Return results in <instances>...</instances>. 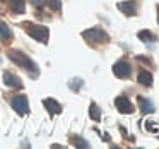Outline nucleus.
<instances>
[{"label":"nucleus","mask_w":159,"mask_h":149,"mask_svg":"<svg viewBox=\"0 0 159 149\" xmlns=\"http://www.w3.org/2000/svg\"><path fill=\"white\" fill-rule=\"evenodd\" d=\"M9 58H11L14 63H17L19 67L29 70L33 76H38V65H36V63L33 62V60L26 55V53H21V52H16V50H14V52L9 53Z\"/></svg>","instance_id":"nucleus-1"},{"label":"nucleus","mask_w":159,"mask_h":149,"mask_svg":"<svg viewBox=\"0 0 159 149\" xmlns=\"http://www.w3.org/2000/svg\"><path fill=\"white\" fill-rule=\"evenodd\" d=\"M28 33L31 38H34L39 43H46L48 41V29L45 26H34V24H28Z\"/></svg>","instance_id":"nucleus-2"},{"label":"nucleus","mask_w":159,"mask_h":149,"mask_svg":"<svg viewBox=\"0 0 159 149\" xmlns=\"http://www.w3.org/2000/svg\"><path fill=\"white\" fill-rule=\"evenodd\" d=\"M132 72V67L128 62H125V60H120V62H116L113 65V74L116 77H120V79H125V77H128Z\"/></svg>","instance_id":"nucleus-3"},{"label":"nucleus","mask_w":159,"mask_h":149,"mask_svg":"<svg viewBox=\"0 0 159 149\" xmlns=\"http://www.w3.org/2000/svg\"><path fill=\"white\" fill-rule=\"evenodd\" d=\"M82 36L89 41H94V43H99V41H104L106 40V35H104L103 29L99 28H93V29H87V31L82 33Z\"/></svg>","instance_id":"nucleus-4"},{"label":"nucleus","mask_w":159,"mask_h":149,"mask_svg":"<svg viewBox=\"0 0 159 149\" xmlns=\"http://www.w3.org/2000/svg\"><path fill=\"white\" fill-rule=\"evenodd\" d=\"M12 108H14L19 115H26L29 111L28 98H26V96H16L14 100H12Z\"/></svg>","instance_id":"nucleus-5"},{"label":"nucleus","mask_w":159,"mask_h":149,"mask_svg":"<svg viewBox=\"0 0 159 149\" xmlns=\"http://www.w3.org/2000/svg\"><path fill=\"white\" fill-rule=\"evenodd\" d=\"M115 105H116V108H118V111H120V113L128 115V113H132V111H134V105L128 101L127 96H118L116 100H115Z\"/></svg>","instance_id":"nucleus-6"},{"label":"nucleus","mask_w":159,"mask_h":149,"mask_svg":"<svg viewBox=\"0 0 159 149\" xmlns=\"http://www.w3.org/2000/svg\"><path fill=\"white\" fill-rule=\"evenodd\" d=\"M43 105H45L46 110H48L52 115H57V113H60V111H62V106H60V105L57 103L53 98H46V100H43Z\"/></svg>","instance_id":"nucleus-7"},{"label":"nucleus","mask_w":159,"mask_h":149,"mask_svg":"<svg viewBox=\"0 0 159 149\" xmlns=\"http://www.w3.org/2000/svg\"><path fill=\"white\" fill-rule=\"evenodd\" d=\"M4 82L7 84L9 87H21V79H19L17 76H14V74L11 72H4Z\"/></svg>","instance_id":"nucleus-8"},{"label":"nucleus","mask_w":159,"mask_h":149,"mask_svg":"<svg viewBox=\"0 0 159 149\" xmlns=\"http://www.w3.org/2000/svg\"><path fill=\"white\" fill-rule=\"evenodd\" d=\"M118 11H121L123 14H127V16H130V14H134L135 12V4L132 2V0H128V2H118Z\"/></svg>","instance_id":"nucleus-9"},{"label":"nucleus","mask_w":159,"mask_h":149,"mask_svg":"<svg viewBox=\"0 0 159 149\" xmlns=\"http://www.w3.org/2000/svg\"><path fill=\"white\" fill-rule=\"evenodd\" d=\"M7 2H9V5H11L12 12H16V14H22V12H24V9H26L24 0H7Z\"/></svg>","instance_id":"nucleus-10"},{"label":"nucleus","mask_w":159,"mask_h":149,"mask_svg":"<svg viewBox=\"0 0 159 149\" xmlns=\"http://www.w3.org/2000/svg\"><path fill=\"white\" fill-rule=\"evenodd\" d=\"M139 82H140L142 86H152V74L142 70V72L139 74Z\"/></svg>","instance_id":"nucleus-11"},{"label":"nucleus","mask_w":159,"mask_h":149,"mask_svg":"<svg viewBox=\"0 0 159 149\" xmlns=\"http://www.w3.org/2000/svg\"><path fill=\"white\" fill-rule=\"evenodd\" d=\"M139 103H140V110L144 113H152L154 111V105L149 100H145V98H139Z\"/></svg>","instance_id":"nucleus-12"},{"label":"nucleus","mask_w":159,"mask_h":149,"mask_svg":"<svg viewBox=\"0 0 159 149\" xmlns=\"http://www.w3.org/2000/svg\"><path fill=\"white\" fill-rule=\"evenodd\" d=\"M89 115H91V118H93L94 122H99V120H101V110L98 108L96 103H93V105L89 106Z\"/></svg>","instance_id":"nucleus-13"},{"label":"nucleus","mask_w":159,"mask_h":149,"mask_svg":"<svg viewBox=\"0 0 159 149\" xmlns=\"http://www.w3.org/2000/svg\"><path fill=\"white\" fill-rule=\"evenodd\" d=\"M0 36H2L4 40H11V36H12L11 28H9L5 22H2V21H0Z\"/></svg>","instance_id":"nucleus-14"},{"label":"nucleus","mask_w":159,"mask_h":149,"mask_svg":"<svg viewBox=\"0 0 159 149\" xmlns=\"http://www.w3.org/2000/svg\"><path fill=\"white\" fill-rule=\"evenodd\" d=\"M139 38H140L142 41H154V36H152L149 31H140L139 33Z\"/></svg>","instance_id":"nucleus-15"},{"label":"nucleus","mask_w":159,"mask_h":149,"mask_svg":"<svg viewBox=\"0 0 159 149\" xmlns=\"http://www.w3.org/2000/svg\"><path fill=\"white\" fill-rule=\"evenodd\" d=\"M48 5L52 11H60V7H62V2L60 0H48Z\"/></svg>","instance_id":"nucleus-16"},{"label":"nucleus","mask_w":159,"mask_h":149,"mask_svg":"<svg viewBox=\"0 0 159 149\" xmlns=\"http://www.w3.org/2000/svg\"><path fill=\"white\" fill-rule=\"evenodd\" d=\"M145 127H147V130H151V132H159V127L152 123V120L151 122H145Z\"/></svg>","instance_id":"nucleus-17"},{"label":"nucleus","mask_w":159,"mask_h":149,"mask_svg":"<svg viewBox=\"0 0 159 149\" xmlns=\"http://www.w3.org/2000/svg\"><path fill=\"white\" fill-rule=\"evenodd\" d=\"M74 144H75V146H82V147H87V142L82 141V139H74Z\"/></svg>","instance_id":"nucleus-18"},{"label":"nucleus","mask_w":159,"mask_h":149,"mask_svg":"<svg viewBox=\"0 0 159 149\" xmlns=\"http://www.w3.org/2000/svg\"><path fill=\"white\" fill-rule=\"evenodd\" d=\"M33 2V5H36V7H41L43 5V0H31Z\"/></svg>","instance_id":"nucleus-19"},{"label":"nucleus","mask_w":159,"mask_h":149,"mask_svg":"<svg viewBox=\"0 0 159 149\" xmlns=\"http://www.w3.org/2000/svg\"><path fill=\"white\" fill-rule=\"evenodd\" d=\"M157 19H159V9H157Z\"/></svg>","instance_id":"nucleus-20"}]
</instances>
